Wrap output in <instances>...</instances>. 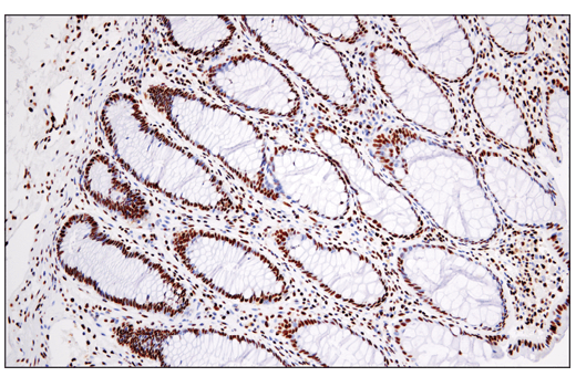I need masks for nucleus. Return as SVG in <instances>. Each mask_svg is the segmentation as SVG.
I'll use <instances>...</instances> for the list:
<instances>
[{"mask_svg": "<svg viewBox=\"0 0 576 387\" xmlns=\"http://www.w3.org/2000/svg\"><path fill=\"white\" fill-rule=\"evenodd\" d=\"M146 95L185 138L216 156L257 190L272 196L265 142L253 123L226 107L167 85H152Z\"/></svg>", "mask_w": 576, "mask_h": 387, "instance_id": "obj_1", "label": "nucleus"}, {"mask_svg": "<svg viewBox=\"0 0 576 387\" xmlns=\"http://www.w3.org/2000/svg\"><path fill=\"white\" fill-rule=\"evenodd\" d=\"M175 244L189 268L236 297L272 302L286 294L287 284L279 270L247 245L200 231L181 232Z\"/></svg>", "mask_w": 576, "mask_h": 387, "instance_id": "obj_2", "label": "nucleus"}, {"mask_svg": "<svg viewBox=\"0 0 576 387\" xmlns=\"http://www.w3.org/2000/svg\"><path fill=\"white\" fill-rule=\"evenodd\" d=\"M248 32L318 94L336 105H348L350 85L336 52L317 39L296 18L245 15Z\"/></svg>", "mask_w": 576, "mask_h": 387, "instance_id": "obj_3", "label": "nucleus"}, {"mask_svg": "<svg viewBox=\"0 0 576 387\" xmlns=\"http://www.w3.org/2000/svg\"><path fill=\"white\" fill-rule=\"evenodd\" d=\"M208 84L229 102L248 111L277 117L299 112V92L275 64L255 55L228 57L210 66Z\"/></svg>", "mask_w": 576, "mask_h": 387, "instance_id": "obj_4", "label": "nucleus"}, {"mask_svg": "<svg viewBox=\"0 0 576 387\" xmlns=\"http://www.w3.org/2000/svg\"><path fill=\"white\" fill-rule=\"evenodd\" d=\"M271 195H280L300 208L332 218L347 203L346 191L333 166L321 154L304 148L281 147L267 163Z\"/></svg>", "mask_w": 576, "mask_h": 387, "instance_id": "obj_5", "label": "nucleus"}, {"mask_svg": "<svg viewBox=\"0 0 576 387\" xmlns=\"http://www.w3.org/2000/svg\"><path fill=\"white\" fill-rule=\"evenodd\" d=\"M164 35L177 50L210 56L225 49L235 34L225 15H158Z\"/></svg>", "mask_w": 576, "mask_h": 387, "instance_id": "obj_6", "label": "nucleus"}, {"mask_svg": "<svg viewBox=\"0 0 576 387\" xmlns=\"http://www.w3.org/2000/svg\"><path fill=\"white\" fill-rule=\"evenodd\" d=\"M104 157L88 166L86 186L101 203L130 219H141L146 213L144 200L119 176Z\"/></svg>", "mask_w": 576, "mask_h": 387, "instance_id": "obj_7", "label": "nucleus"}]
</instances>
